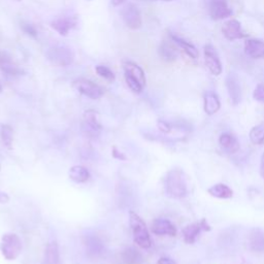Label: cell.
Segmentation results:
<instances>
[{"label":"cell","mask_w":264,"mask_h":264,"mask_svg":"<svg viewBox=\"0 0 264 264\" xmlns=\"http://www.w3.org/2000/svg\"><path fill=\"white\" fill-rule=\"evenodd\" d=\"M130 227L135 243L142 249H150L152 240L144 220L135 212H130Z\"/></svg>","instance_id":"3957f363"},{"label":"cell","mask_w":264,"mask_h":264,"mask_svg":"<svg viewBox=\"0 0 264 264\" xmlns=\"http://www.w3.org/2000/svg\"><path fill=\"white\" fill-rule=\"evenodd\" d=\"M159 56L166 62L175 61L179 56L178 46L172 40H163L158 49Z\"/></svg>","instance_id":"2e32d148"},{"label":"cell","mask_w":264,"mask_h":264,"mask_svg":"<svg viewBox=\"0 0 264 264\" xmlns=\"http://www.w3.org/2000/svg\"><path fill=\"white\" fill-rule=\"evenodd\" d=\"M260 174L262 179L264 180V153L261 156V162H260Z\"/></svg>","instance_id":"e575fe53"},{"label":"cell","mask_w":264,"mask_h":264,"mask_svg":"<svg viewBox=\"0 0 264 264\" xmlns=\"http://www.w3.org/2000/svg\"><path fill=\"white\" fill-rule=\"evenodd\" d=\"M165 191L171 198H183L188 193L184 172L174 168L167 172L165 178Z\"/></svg>","instance_id":"7a4b0ae2"},{"label":"cell","mask_w":264,"mask_h":264,"mask_svg":"<svg viewBox=\"0 0 264 264\" xmlns=\"http://www.w3.org/2000/svg\"><path fill=\"white\" fill-rule=\"evenodd\" d=\"M170 36V39L177 45L179 48H181L190 58L192 59H197L198 56H199V52L198 50L192 45V43H190L189 41L174 35V34H169Z\"/></svg>","instance_id":"ffe728a7"},{"label":"cell","mask_w":264,"mask_h":264,"mask_svg":"<svg viewBox=\"0 0 264 264\" xmlns=\"http://www.w3.org/2000/svg\"><path fill=\"white\" fill-rule=\"evenodd\" d=\"M0 135H2L3 142L5 146L8 149H12L13 147V141H14V130L10 125H3L2 126V131H0Z\"/></svg>","instance_id":"83f0119b"},{"label":"cell","mask_w":264,"mask_h":264,"mask_svg":"<svg viewBox=\"0 0 264 264\" xmlns=\"http://www.w3.org/2000/svg\"><path fill=\"white\" fill-rule=\"evenodd\" d=\"M209 16L214 20H223L232 15L231 9L228 7L226 0H212L208 7Z\"/></svg>","instance_id":"4fadbf2b"},{"label":"cell","mask_w":264,"mask_h":264,"mask_svg":"<svg viewBox=\"0 0 264 264\" xmlns=\"http://www.w3.org/2000/svg\"><path fill=\"white\" fill-rule=\"evenodd\" d=\"M219 144L229 154L236 153L241 148L237 139L229 134H223L221 137H220Z\"/></svg>","instance_id":"7402d4cb"},{"label":"cell","mask_w":264,"mask_h":264,"mask_svg":"<svg viewBox=\"0 0 264 264\" xmlns=\"http://www.w3.org/2000/svg\"><path fill=\"white\" fill-rule=\"evenodd\" d=\"M17 2H21V0H17Z\"/></svg>","instance_id":"ab89813d"},{"label":"cell","mask_w":264,"mask_h":264,"mask_svg":"<svg viewBox=\"0 0 264 264\" xmlns=\"http://www.w3.org/2000/svg\"><path fill=\"white\" fill-rule=\"evenodd\" d=\"M0 249L7 260H16L22 252L21 239L15 233H6L2 239Z\"/></svg>","instance_id":"5b68a950"},{"label":"cell","mask_w":264,"mask_h":264,"mask_svg":"<svg viewBox=\"0 0 264 264\" xmlns=\"http://www.w3.org/2000/svg\"><path fill=\"white\" fill-rule=\"evenodd\" d=\"M158 128L161 132H163V134H169V132H171V126L169 123H167L166 121H163V120H159L158 121Z\"/></svg>","instance_id":"1f68e13d"},{"label":"cell","mask_w":264,"mask_h":264,"mask_svg":"<svg viewBox=\"0 0 264 264\" xmlns=\"http://www.w3.org/2000/svg\"><path fill=\"white\" fill-rule=\"evenodd\" d=\"M121 17L126 25L131 30H139L143 26V17L140 9L134 4H127L121 10Z\"/></svg>","instance_id":"52a82bcc"},{"label":"cell","mask_w":264,"mask_h":264,"mask_svg":"<svg viewBox=\"0 0 264 264\" xmlns=\"http://www.w3.org/2000/svg\"><path fill=\"white\" fill-rule=\"evenodd\" d=\"M152 232L156 235H168L175 236L177 235V228L167 219L158 218L155 219L152 223Z\"/></svg>","instance_id":"5bb4252c"},{"label":"cell","mask_w":264,"mask_h":264,"mask_svg":"<svg viewBox=\"0 0 264 264\" xmlns=\"http://www.w3.org/2000/svg\"><path fill=\"white\" fill-rule=\"evenodd\" d=\"M45 264H61L58 244L55 241L50 242L46 248Z\"/></svg>","instance_id":"d4e9b609"},{"label":"cell","mask_w":264,"mask_h":264,"mask_svg":"<svg viewBox=\"0 0 264 264\" xmlns=\"http://www.w3.org/2000/svg\"><path fill=\"white\" fill-rule=\"evenodd\" d=\"M226 87L230 99L234 105L239 104L242 99V89L237 76L234 73H229L226 77Z\"/></svg>","instance_id":"d6986e66"},{"label":"cell","mask_w":264,"mask_h":264,"mask_svg":"<svg viewBox=\"0 0 264 264\" xmlns=\"http://www.w3.org/2000/svg\"><path fill=\"white\" fill-rule=\"evenodd\" d=\"M72 87L78 93L87 96L90 99H99L104 94V90L99 85L87 78L75 80L72 83Z\"/></svg>","instance_id":"8992f818"},{"label":"cell","mask_w":264,"mask_h":264,"mask_svg":"<svg viewBox=\"0 0 264 264\" xmlns=\"http://www.w3.org/2000/svg\"><path fill=\"white\" fill-rule=\"evenodd\" d=\"M47 59L56 66L65 67L74 61V52L67 46L55 45L50 47L46 52Z\"/></svg>","instance_id":"277c9868"},{"label":"cell","mask_w":264,"mask_h":264,"mask_svg":"<svg viewBox=\"0 0 264 264\" xmlns=\"http://www.w3.org/2000/svg\"><path fill=\"white\" fill-rule=\"evenodd\" d=\"M210 226L206 222L205 219H201L200 221L192 223L190 225H187L183 230H182V235L184 239V242L186 244L192 245L196 242L198 236L202 231H210Z\"/></svg>","instance_id":"30bf717a"},{"label":"cell","mask_w":264,"mask_h":264,"mask_svg":"<svg viewBox=\"0 0 264 264\" xmlns=\"http://www.w3.org/2000/svg\"><path fill=\"white\" fill-rule=\"evenodd\" d=\"M140 2H165V3H170V2H174V0H140Z\"/></svg>","instance_id":"8d00e7d4"},{"label":"cell","mask_w":264,"mask_h":264,"mask_svg":"<svg viewBox=\"0 0 264 264\" xmlns=\"http://www.w3.org/2000/svg\"><path fill=\"white\" fill-rule=\"evenodd\" d=\"M157 264H177V262H175L172 259H170V258H168V257H161L158 260Z\"/></svg>","instance_id":"d6a6232c"},{"label":"cell","mask_w":264,"mask_h":264,"mask_svg":"<svg viewBox=\"0 0 264 264\" xmlns=\"http://www.w3.org/2000/svg\"><path fill=\"white\" fill-rule=\"evenodd\" d=\"M245 53L252 59H263L264 41L255 38L247 39L245 42Z\"/></svg>","instance_id":"ac0fdd59"},{"label":"cell","mask_w":264,"mask_h":264,"mask_svg":"<svg viewBox=\"0 0 264 264\" xmlns=\"http://www.w3.org/2000/svg\"><path fill=\"white\" fill-rule=\"evenodd\" d=\"M0 70L11 76H17L23 73L19 65L6 52H0Z\"/></svg>","instance_id":"9a60e30c"},{"label":"cell","mask_w":264,"mask_h":264,"mask_svg":"<svg viewBox=\"0 0 264 264\" xmlns=\"http://www.w3.org/2000/svg\"><path fill=\"white\" fill-rule=\"evenodd\" d=\"M22 29H23V31H24L26 34H28V35H30V36L35 37V36L37 35V30H36L35 26L32 25V24H24V25L22 26Z\"/></svg>","instance_id":"4dcf8cb0"},{"label":"cell","mask_w":264,"mask_h":264,"mask_svg":"<svg viewBox=\"0 0 264 264\" xmlns=\"http://www.w3.org/2000/svg\"><path fill=\"white\" fill-rule=\"evenodd\" d=\"M77 26V16L73 14H63L51 22V27L61 36H67L69 32Z\"/></svg>","instance_id":"ba28073f"},{"label":"cell","mask_w":264,"mask_h":264,"mask_svg":"<svg viewBox=\"0 0 264 264\" xmlns=\"http://www.w3.org/2000/svg\"><path fill=\"white\" fill-rule=\"evenodd\" d=\"M207 193L216 198L220 199H229L233 196V191L225 184H216L207 189Z\"/></svg>","instance_id":"cb8c5ba5"},{"label":"cell","mask_w":264,"mask_h":264,"mask_svg":"<svg viewBox=\"0 0 264 264\" xmlns=\"http://www.w3.org/2000/svg\"><path fill=\"white\" fill-rule=\"evenodd\" d=\"M249 249L257 254L264 253V230L260 228H254L248 235Z\"/></svg>","instance_id":"e0dca14e"},{"label":"cell","mask_w":264,"mask_h":264,"mask_svg":"<svg viewBox=\"0 0 264 264\" xmlns=\"http://www.w3.org/2000/svg\"><path fill=\"white\" fill-rule=\"evenodd\" d=\"M83 130L87 136L95 138L100 135L102 130V126L99 122L97 112L93 110L86 111L84 114L83 120Z\"/></svg>","instance_id":"9c48e42d"},{"label":"cell","mask_w":264,"mask_h":264,"mask_svg":"<svg viewBox=\"0 0 264 264\" xmlns=\"http://www.w3.org/2000/svg\"><path fill=\"white\" fill-rule=\"evenodd\" d=\"M125 2H126V0H112V5L114 7H119V6L123 5Z\"/></svg>","instance_id":"d590c367"},{"label":"cell","mask_w":264,"mask_h":264,"mask_svg":"<svg viewBox=\"0 0 264 264\" xmlns=\"http://www.w3.org/2000/svg\"><path fill=\"white\" fill-rule=\"evenodd\" d=\"M220 109H221V102H220L219 97L213 92L206 93L204 95V104H203V110L205 114L208 116L215 115L216 113L219 112Z\"/></svg>","instance_id":"603a6c76"},{"label":"cell","mask_w":264,"mask_h":264,"mask_svg":"<svg viewBox=\"0 0 264 264\" xmlns=\"http://www.w3.org/2000/svg\"><path fill=\"white\" fill-rule=\"evenodd\" d=\"M253 97L256 101L264 103V84H258L253 92Z\"/></svg>","instance_id":"f546056e"},{"label":"cell","mask_w":264,"mask_h":264,"mask_svg":"<svg viewBox=\"0 0 264 264\" xmlns=\"http://www.w3.org/2000/svg\"><path fill=\"white\" fill-rule=\"evenodd\" d=\"M121 264H143V256L134 248L125 249L120 255Z\"/></svg>","instance_id":"44dd1931"},{"label":"cell","mask_w":264,"mask_h":264,"mask_svg":"<svg viewBox=\"0 0 264 264\" xmlns=\"http://www.w3.org/2000/svg\"><path fill=\"white\" fill-rule=\"evenodd\" d=\"M123 69L124 77L129 89L136 94H141L147 82L144 69L139 64L130 60L123 62Z\"/></svg>","instance_id":"6da1fadb"},{"label":"cell","mask_w":264,"mask_h":264,"mask_svg":"<svg viewBox=\"0 0 264 264\" xmlns=\"http://www.w3.org/2000/svg\"><path fill=\"white\" fill-rule=\"evenodd\" d=\"M95 71L101 78H103L108 83H114L116 80V75L113 70L105 65H97L95 67Z\"/></svg>","instance_id":"f1b7e54d"},{"label":"cell","mask_w":264,"mask_h":264,"mask_svg":"<svg viewBox=\"0 0 264 264\" xmlns=\"http://www.w3.org/2000/svg\"><path fill=\"white\" fill-rule=\"evenodd\" d=\"M3 93V87H2V85H0V94Z\"/></svg>","instance_id":"74e56055"},{"label":"cell","mask_w":264,"mask_h":264,"mask_svg":"<svg viewBox=\"0 0 264 264\" xmlns=\"http://www.w3.org/2000/svg\"><path fill=\"white\" fill-rule=\"evenodd\" d=\"M203 54H204V63L207 69L209 70V72L216 76L221 74L223 71V67L216 49L208 43V45L204 46Z\"/></svg>","instance_id":"8fae6325"},{"label":"cell","mask_w":264,"mask_h":264,"mask_svg":"<svg viewBox=\"0 0 264 264\" xmlns=\"http://www.w3.org/2000/svg\"><path fill=\"white\" fill-rule=\"evenodd\" d=\"M0 170H2V164H0Z\"/></svg>","instance_id":"f35d334b"},{"label":"cell","mask_w":264,"mask_h":264,"mask_svg":"<svg viewBox=\"0 0 264 264\" xmlns=\"http://www.w3.org/2000/svg\"><path fill=\"white\" fill-rule=\"evenodd\" d=\"M221 30L224 37L230 41H233L236 39H243L248 36V34L245 33V31L243 30L241 22L235 19L226 21L223 24Z\"/></svg>","instance_id":"7c38bea8"},{"label":"cell","mask_w":264,"mask_h":264,"mask_svg":"<svg viewBox=\"0 0 264 264\" xmlns=\"http://www.w3.org/2000/svg\"><path fill=\"white\" fill-rule=\"evenodd\" d=\"M10 201V196L5 193L0 191V203H8Z\"/></svg>","instance_id":"836d02e7"},{"label":"cell","mask_w":264,"mask_h":264,"mask_svg":"<svg viewBox=\"0 0 264 264\" xmlns=\"http://www.w3.org/2000/svg\"><path fill=\"white\" fill-rule=\"evenodd\" d=\"M250 140L254 145L260 146L264 144V123H260L251 129Z\"/></svg>","instance_id":"4316f807"},{"label":"cell","mask_w":264,"mask_h":264,"mask_svg":"<svg viewBox=\"0 0 264 264\" xmlns=\"http://www.w3.org/2000/svg\"><path fill=\"white\" fill-rule=\"evenodd\" d=\"M69 178L75 183H85L90 179V172L82 165H74L69 170Z\"/></svg>","instance_id":"484cf974"}]
</instances>
